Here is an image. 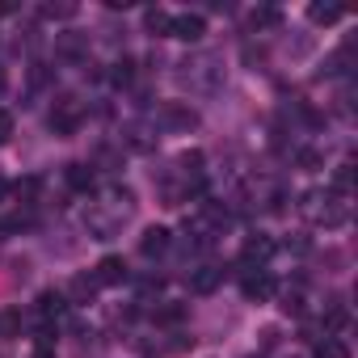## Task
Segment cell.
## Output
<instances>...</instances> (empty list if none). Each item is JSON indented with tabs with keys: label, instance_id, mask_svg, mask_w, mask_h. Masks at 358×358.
Listing matches in <instances>:
<instances>
[{
	"label": "cell",
	"instance_id": "1",
	"mask_svg": "<svg viewBox=\"0 0 358 358\" xmlns=\"http://www.w3.org/2000/svg\"><path fill=\"white\" fill-rule=\"evenodd\" d=\"M299 211H303L312 224H324V228H341V224L350 220L345 199H341V194H333V190H308Z\"/></svg>",
	"mask_w": 358,
	"mask_h": 358
},
{
	"label": "cell",
	"instance_id": "2",
	"mask_svg": "<svg viewBox=\"0 0 358 358\" xmlns=\"http://www.w3.org/2000/svg\"><path fill=\"white\" fill-rule=\"evenodd\" d=\"M274 236H266V232H253V236H245V245H241V270H262L270 257H274Z\"/></svg>",
	"mask_w": 358,
	"mask_h": 358
},
{
	"label": "cell",
	"instance_id": "3",
	"mask_svg": "<svg viewBox=\"0 0 358 358\" xmlns=\"http://www.w3.org/2000/svg\"><path fill=\"white\" fill-rule=\"evenodd\" d=\"M241 291H245V299H253V303H266V299H274L278 282H274V274H270V270H245V278H241Z\"/></svg>",
	"mask_w": 358,
	"mask_h": 358
},
{
	"label": "cell",
	"instance_id": "4",
	"mask_svg": "<svg viewBox=\"0 0 358 358\" xmlns=\"http://www.w3.org/2000/svg\"><path fill=\"white\" fill-rule=\"evenodd\" d=\"M164 127L169 131H194L199 127V110H190L186 101H164Z\"/></svg>",
	"mask_w": 358,
	"mask_h": 358
},
{
	"label": "cell",
	"instance_id": "5",
	"mask_svg": "<svg viewBox=\"0 0 358 358\" xmlns=\"http://www.w3.org/2000/svg\"><path fill=\"white\" fill-rule=\"evenodd\" d=\"M51 131H55V135H76V131H80V110H76L72 97H64V101L51 110Z\"/></svg>",
	"mask_w": 358,
	"mask_h": 358
},
{
	"label": "cell",
	"instance_id": "6",
	"mask_svg": "<svg viewBox=\"0 0 358 358\" xmlns=\"http://www.w3.org/2000/svg\"><path fill=\"white\" fill-rule=\"evenodd\" d=\"M203 34H207L203 13H182V17H173V26H169V38H182V43H199Z\"/></svg>",
	"mask_w": 358,
	"mask_h": 358
},
{
	"label": "cell",
	"instance_id": "7",
	"mask_svg": "<svg viewBox=\"0 0 358 358\" xmlns=\"http://www.w3.org/2000/svg\"><path fill=\"white\" fill-rule=\"evenodd\" d=\"M220 282H224V266H211V262H207V266L190 270V291H194V295H211Z\"/></svg>",
	"mask_w": 358,
	"mask_h": 358
},
{
	"label": "cell",
	"instance_id": "8",
	"mask_svg": "<svg viewBox=\"0 0 358 358\" xmlns=\"http://www.w3.org/2000/svg\"><path fill=\"white\" fill-rule=\"evenodd\" d=\"M93 278H97V287H118V282H127V262L122 257H101Z\"/></svg>",
	"mask_w": 358,
	"mask_h": 358
},
{
	"label": "cell",
	"instance_id": "9",
	"mask_svg": "<svg viewBox=\"0 0 358 358\" xmlns=\"http://www.w3.org/2000/svg\"><path fill=\"white\" fill-rule=\"evenodd\" d=\"M68 312V299L59 295V291H43L38 295V324H51V320H59Z\"/></svg>",
	"mask_w": 358,
	"mask_h": 358
},
{
	"label": "cell",
	"instance_id": "10",
	"mask_svg": "<svg viewBox=\"0 0 358 358\" xmlns=\"http://www.w3.org/2000/svg\"><path fill=\"white\" fill-rule=\"evenodd\" d=\"M169 245H173L169 228H148L143 241H139V253H143V257H160V253H169Z\"/></svg>",
	"mask_w": 358,
	"mask_h": 358
},
{
	"label": "cell",
	"instance_id": "11",
	"mask_svg": "<svg viewBox=\"0 0 358 358\" xmlns=\"http://www.w3.org/2000/svg\"><path fill=\"white\" fill-rule=\"evenodd\" d=\"M345 324H350V308H345L341 299H329V308H324V333L337 337Z\"/></svg>",
	"mask_w": 358,
	"mask_h": 358
},
{
	"label": "cell",
	"instance_id": "12",
	"mask_svg": "<svg viewBox=\"0 0 358 358\" xmlns=\"http://www.w3.org/2000/svg\"><path fill=\"white\" fill-rule=\"evenodd\" d=\"M68 186H72L76 194H93L97 177H93V169H89V164H68Z\"/></svg>",
	"mask_w": 358,
	"mask_h": 358
},
{
	"label": "cell",
	"instance_id": "13",
	"mask_svg": "<svg viewBox=\"0 0 358 358\" xmlns=\"http://www.w3.org/2000/svg\"><path fill=\"white\" fill-rule=\"evenodd\" d=\"M55 51H59L64 59H80V55H85V38H80L76 30H64V34L55 38Z\"/></svg>",
	"mask_w": 358,
	"mask_h": 358
},
{
	"label": "cell",
	"instance_id": "14",
	"mask_svg": "<svg viewBox=\"0 0 358 358\" xmlns=\"http://www.w3.org/2000/svg\"><path fill=\"white\" fill-rule=\"evenodd\" d=\"M97 291H101V287H97V278H93V274H80V278H72V287H68L72 303H89Z\"/></svg>",
	"mask_w": 358,
	"mask_h": 358
},
{
	"label": "cell",
	"instance_id": "15",
	"mask_svg": "<svg viewBox=\"0 0 358 358\" xmlns=\"http://www.w3.org/2000/svg\"><path fill=\"white\" fill-rule=\"evenodd\" d=\"M316 358H350V345H345L341 337H329V333H324V337L316 341Z\"/></svg>",
	"mask_w": 358,
	"mask_h": 358
},
{
	"label": "cell",
	"instance_id": "16",
	"mask_svg": "<svg viewBox=\"0 0 358 358\" xmlns=\"http://www.w3.org/2000/svg\"><path fill=\"white\" fill-rule=\"evenodd\" d=\"M308 17L316 22V26H333V22H341V5H308Z\"/></svg>",
	"mask_w": 358,
	"mask_h": 358
},
{
	"label": "cell",
	"instance_id": "17",
	"mask_svg": "<svg viewBox=\"0 0 358 358\" xmlns=\"http://www.w3.org/2000/svg\"><path fill=\"white\" fill-rule=\"evenodd\" d=\"M278 26H282V13H278L274 5L253 9V30H278Z\"/></svg>",
	"mask_w": 358,
	"mask_h": 358
},
{
	"label": "cell",
	"instance_id": "18",
	"mask_svg": "<svg viewBox=\"0 0 358 358\" xmlns=\"http://www.w3.org/2000/svg\"><path fill=\"white\" fill-rule=\"evenodd\" d=\"M143 26H148L152 34H169V26H173V13H164V9H148V13H143Z\"/></svg>",
	"mask_w": 358,
	"mask_h": 358
},
{
	"label": "cell",
	"instance_id": "19",
	"mask_svg": "<svg viewBox=\"0 0 358 358\" xmlns=\"http://www.w3.org/2000/svg\"><path fill=\"white\" fill-rule=\"evenodd\" d=\"M17 333H22V312L5 308V312H0V337H17Z\"/></svg>",
	"mask_w": 358,
	"mask_h": 358
},
{
	"label": "cell",
	"instance_id": "20",
	"mask_svg": "<svg viewBox=\"0 0 358 358\" xmlns=\"http://www.w3.org/2000/svg\"><path fill=\"white\" fill-rule=\"evenodd\" d=\"M110 80H114L118 89H127V85L135 80V64H131V59H118V64H114V72H110Z\"/></svg>",
	"mask_w": 358,
	"mask_h": 358
},
{
	"label": "cell",
	"instance_id": "21",
	"mask_svg": "<svg viewBox=\"0 0 358 358\" xmlns=\"http://www.w3.org/2000/svg\"><path fill=\"white\" fill-rule=\"evenodd\" d=\"M38 190H43L38 177H26V182H17V186H13V194H17L22 203H34V199H38Z\"/></svg>",
	"mask_w": 358,
	"mask_h": 358
},
{
	"label": "cell",
	"instance_id": "22",
	"mask_svg": "<svg viewBox=\"0 0 358 358\" xmlns=\"http://www.w3.org/2000/svg\"><path fill=\"white\" fill-rule=\"evenodd\" d=\"M182 316H186V303H164V308H156V320L160 324H177Z\"/></svg>",
	"mask_w": 358,
	"mask_h": 358
},
{
	"label": "cell",
	"instance_id": "23",
	"mask_svg": "<svg viewBox=\"0 0 358 358\" xmlns=\"http://www.w3.org/2000/svg\"><path fill=\"white\" fill-rule=\"evenodd\" d=\"M350 186H354V177H350V164H341V169L333 173V194H341V199H345V194H350Z\"/></svg>",
	"mask_w": 358,
	"mask_h": 358
},
{
	"label": "cell",
	"instance_id": "24",
	"mask_svg": "<svg viewBox=\"0 0 358 358\" xmlns=\"http://www.w3.org/2000/svg\"><path fill=\"white\" fill-rule=\"evenodd\" d=\"M182 173L186 177H199L203 173V152H182Z\"/></svg>",
	"mask_w": 358,
	"mask_h": 358
},
{
	"label": "cell",
	"instance_id": "25",
	"mask_svg": "<svg viewBox=\"0 0 358 358\" xmlns=\"http://www.w3.org/2000/svg\"><path fill=\"white\" fill-rule=\"evenodd\" d=\"M278 308H282V312H287V316H303V295H299V291H295V295H291V291H287V295H282V303H278Z\"/></svg>",
	"mask_w": 358,
	"mask_h": 358
},
{
	"label": "cell",
	"instance_id": "26",
	"mask_svg": "<svg viewBox=\"0 0 358 358\" xmlns=\"http://www.w3.org/2000/svg\"><path fill=\"white\" fill-rule=\"evenodd\" d=\"M43 17L55 22V17H76V5H43Z\"/></svg>",
	"mask_w": 358,
	"mask_h": 358
},
{
	"label": "cell",
	"instance_id": "27",
	"mask_svg": "<svg viewBox=\"0 0 358 358\" xmlns=\"http://www.w3.org/2000/svg\"><path fill=\"white\" fill-rule=\"evenodd\" d=\"M9 135H13V114L0 110V143H9Z\"/></svg>",
	"mask_w": 358,
	"mask_h": 358
},
{
	"label": "cell",
	"instance_id": "28",
	"mask_svg": "<svg viewBox=\"0 0 358 358\" xmlns=\"http://www.w3.org/2000/svg\"><path fill=\"white\" fill-rule=\"evenodd\" d=\"M299 164H303V169H320V152L303 148V152H299Z\"/></svg>",
	"mask_w": 358,
	"mask_h": 358
},
{
	"label": "cell",
	"instance_id": "29",
	"mask_svg": "<svg viewBox=\"0 0 358 358\" xmlns=\"http://www.w3.org/2000/svg\"><path fill=\"white\" fill-rule=\"evenodd\" d=\"M34 358H55V341H34Z\"/></svg>",
	"mask_w": 358,
	"mask_h": 358
},
{
	"label": "cell",
	"instance_id": "30",
	"mask_svg": "<svg viewBox=\"0 0 358 358\" xmlns=\"http://www.w3.org/2000/svg\"><path fill=\"white\" fill-rule=\"evenodd\" d=\"M9 190H13V186L5 182V177H0V203H5V199H9Z\"/></svg>",
	"mask_w": 358,
	"mask_h": 358
},
{
	"label": "cell",
	"instance_id": "31",
	"mask_svg": "<svg viewBox=\"0 0 358 358\" xmlns=\"http://www.w3.org/2000/svg\"><path fill=\"white\" fill-rule=\"evenodd\" d=\"M0 89H5V72H0Z\"/></svg>",
	"mask_w": 358,
	"mask_h": 358
}]
</instances>
